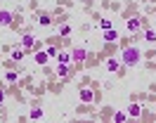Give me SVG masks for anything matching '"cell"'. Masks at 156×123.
Masks as SVG:
<instances>
[{
    "label": "cell",
    "instance_id": "cell-1",
    "mask_svg": "<svg viewBox=\"0 0 156 123\" xmlns=\"http://www.w3.org/2000/svg\"><path fill=\"white\" fill-rule=\"evenodd\" d=\"M140 59H142V52H140L137 47H126L123 55H121V62H123L126 66H135Z\"/></svg>",
    "mask_w": 156,
    "mask_h": 123
},
{
    "label": "cell",
    "instance_id": "cell-2",
    "mask_svg": "<svg viewBox=\"0 0 156 123\" xmlns=\"http://www.w3.org/2000/svg\"><path fill=\"white\" fill-rule=\"evenodd\" d=\"M85 57H88V52H85L83 47H76V50L71 52V59H73V62H78V64H80V62H83Z\"/></svg>",
    "mask_w": 156,
    "mask_h": 123
},
{
    "label": "cell",
    "instance_id": "cell-3",
    "mask_svg": "<svg viewBox=\"0 0 156 123\" xmlns=\"http://www.w3.org/2000/svg\"><path fill=\"white\" fill-rule=\"evenodd\" d=\"M140 114H142L140 104H130V107H128V118H137Z\"/></svg>",
    "mask_w": 156,
    "mask_h": 123
},
{
    "label": "cell",
    "instance_id": "cell-4",
    "mask_svg": "<svg viewBox=\"0 0 156 123\" xmlns=\"http://www.w3.org/2000/svg\"><path fill=\"white\" fill-rule=\"evenodd\" d=\"M104 40H107V43H116V40H118V33L114 31V28H107V31H104Z\"/></svg>",
    "mask_w": 156,
    "mask_h": 123
},
{
    "label": "cell",
    "instance_id": "cell-5",
    "mask_svg": "<svg viewBox=\"0 0 156 123\" xmlns=\"http://www.w3.org/2000/svg\"><path fill=\"white\" fill-rule=\"evenodd\" d=\"M140 26H142V19H128V31H140Z\"/></svg>",
    "mask_w": 156,
    "mask_h": 123
},
{
    "label": "cell",
    "instance_id": "cell-6",
    "mask_svg": "<svg viewBox=\"0 0 156 123\" xmlns=\"http://www.w3.org/2000/svg\"><path fill=\"white\" fill-rule=\"evenodd\" d=\"M80 99H83V102H92V99H95V92H92L90 88H85V90H80Z\"/></svg>",
    "mask_w": 156,
    "mask_h": 123
},
{
    "label": "cell",
    "instance_id": "cell-7",
    "mask_svg": "<svg viewBox=\"0 0 156 123\" xmlns=\"http://www.w3.org/2000/svg\"><path fill=\"white\" fill-rule=\"evenodd\" d=\"M33 43H36V38L31 36V33H24V36H21V47H31Z\"/></svg>",
    "mask_w": 156,
    "mask_h": 123
},
{
    "label": "cell",
    "instance_id": "cell-8",
    "mask_svg": "<svg viewBox=\"0 0 156 123\" xmlns=\"http://www.w3.org/2000/svg\"><path fill=\"white\" fill-rule=\"evenodd\" d=\"M48 59H50V55H48V52H36V64L45 66V64H48Z\"/></svg>",
    "mask_w": 156,
    "mask_h": 123
},
{
    "label": "cell",
    "instance_id": "cell-9",
    "mask_svg": "<svg viewBox=\"0 0 156 123\" xmlns=\"http://www.w3.org/2000/svg\"><path fill=\"white\" fill-rule=\"evenodd\" d=\"M10 21H12V14L7 12V9H2V12H0V24H2V26H7Z\"/></svg>",
    "mask_w": 156,
    "mask_h": 123
},
{
    "label": "cell",
    "instance_id": "cell-10",
    "mask_svg": "<svg viewBox=\"0 0 156 123\" xmlns=\"http://www.w3.org/2000/svg\"><path fill=\"white\" fill-rule=\"evenodd\" d=\"M107 69H109V71H118V69H121V62H118V59H109Z\"/></svg>",
    "mask_w": 156,
    "mask_h": 123
},
{
    "label": "cell",
    "instance_id": "cell-11",
    "mask_svg": "<svg viewBox=\"0 0 156 123\" xmlns=\"http://www.w3.org/2000/svg\"><path fill=\"white\" fill-rule=\"evenodd\" d=\"M24 55H26V52H24L21 47H14V50H12V59H24Z\"/></svg>",
    "mask_w": 156,
    "mask_h": 123
},
{
    "label": "cell",
    "instance_id": "cell-12",
    "mask_svg": "<svg viewBox=\"0 0 156 123\" xmlns=\"http://www.w3.org/2000/svg\"><path fill=\"white\" fill-rule=\"evenodd\" d=\"M57 59H59V64H69V62H71V55H66V52H59Z\"/></svg>",
    "mask_w": 156,
    "mask_h": 123
},
{
    "label": "cell",
    "instance_id": "cell-13",
    "mask_svg": "<svg viewBox=\"0 0 156 123\" xmlns=\"http://www.w3.org/2000/svg\"><path fill=\"white\" fill-rule=\"evenodd\" d=\"M57 74L62 76V78H66V74H69V69H66V64H59V66H57Z\"/></svg>",
    "mask_w": 156,
    "mask_h": 123
},
{
    "label": "cell",
    "instance_id": "cell-14",
    "mask_svg": "<svg viewBox=\"0 0 156 123\" xmlns=\"http://www.w3.org/2000/svg\"><path fill=\"white\" fill-rule=\"evenodd\" d=\"M31 118H33V121L43 118V109H33V111H31Z\"/></svg>",
    "mask_w": 156,
    "mask_h": 123
},
{
    "label": "cell",
    "instance_id": "cell-15",
    "mask_svg": "<svg viewBox=\"0 0 156 123\" xmlns=\"http://www.w3.org/2000/svg\"><path fill=\"white\" fill-rule=\"evenodd\" d=\"M5 78H7L10 83H14V81H17L19 76H17V71H7V74H5Z\"/></svg>",
    "mask_w": 156,
    "mask_h": 123
},
{
    "label": "cell",
    "instance_id": "cell-16",
    "mask_svg": "<svg viewBox=\"0 0 156 123\" xmlns=\"http://www.w3.org/2000/svg\"><path fill=\"white\" fill-rule=\"evenodd\" d=\"M144 38H147V43H154V40H156V33H154V31H144Z\"/></svg>",
    "mask_w": 156,
    "mask_h": 123
},
{
    "label": "cell",
    "instance_id": "cell-17",
    "mask_svg": "<svg viewBox=\"0 0 156 123\" xmlns=\"http://www.w3.org/2000/svg\"><path fill=\"white\" fill-rule=\"evenodd\" d=\"M114 118H116V121H126V118H128V111H116Z\"/></svg>",
    "mask_w": 156,
    "mask_h": 123
},
{
    "label": "cell",
    "instance_id": "cell-18",
    "mask_svg": "<svg viewBox=\"0 0 156 123\" xmlns=\"http://www.w3.org/2000/svg\"><path fill=\"white\" fill-rule=\"evenodd\" d=\"M59 33H62V36H69V33H71V26H69V24H64V26L59 28Z\"/></svg>",
    "mask_w": 156,
    "mask_h": 123
},
{
    "label": "cell",
    "instance_id": "cell-19",
    "mask_svg": "<svg viewBox=\"0 0 156 123\" xmlns=\"http://www.w3.org/2000/svg\"><path fill=\"white\" fill-rule=\"evenodd\" d=\"M38 21L43 24V26H48V24H50V17H48V14H40V17H38Z\"/></svg>",
    "mask_w": 156,
    "mask_h": 123
},
{
    "label": "cell",
    "instance_id": "cell-20",
    "mask_svg": "<svg viewBox=\"0 0 156 123\" xmlns=\"http://www.w3.org/2000/svg\"><path fill=\"white\" fill-rule=\"evenodd\" d=\"M99 26L107 31V28H111V21H109V19H102V21H99Z\"/></svg>",
    "mask_w": 156,
    "mask_h": 123
},
{
    "label": "cell",
    "instance_id": "cell-21",
    "mask_svg": "<svg viewBox=\"0 0 156 123\" xmlns=\"http://www.w3.org/2000/svg\"><path fill=\"white\" fill-rule=\"evenodd\" d=\"M48 55H50V57H57V55H59V50H55V47H50V50H48Z\"/></svg>",
    "mask_w": 156,
    "mask_h": 123
},
{
    "label": "cell",
    "instance_id": "cell-22",
    "mask_svg": "<svg viewBox=\"0 0 156 123\" xmlns=\"http://www.w3.org/2000/svg\"><path fill=\"white\" fill-rule=\"evenodd\" d=\"M2 97H5V95H2V92H0V102H2Z\"/></svg>",
    "mask_w": 156,
    "mask_h": 123
}]
</instances>
